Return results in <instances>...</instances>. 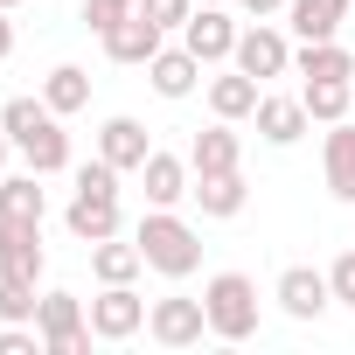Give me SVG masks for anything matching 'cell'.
Listing matches in <instances>:
<instances>
[{
	"label": "cell",
	"instance_id": "obj_20",
	"mask_svg": "<svg viewBox=\"0 0 355 355\" xmlns=\"http://www.w3.org/2000/svg\"><path fill=\"white\" fill-rule=\"evenodd\" d=\"M49 196H42V174H0V223H42Z\"/></svg>",
	"mask_w": 355,
	"mask_h": 355
},
{
	"label": "cell",
	"instance_id": "obj_25",
	"mask_svg": "<svg viewBox=\"0 0 355 355\" xmlns=\"http://www.w3.org/2000/svg\"><path fill=\"white\" fill-rule=\"evenodd\" d=\"M91 272H98V286H132V279L146 272V251L105 237V244H91Z\"/></svg>",
	"mask_w": 355,
	"mask_h": 355
},
{
	"label": "cell",
	"instance_id": "obj_31",
	"mask_svg": "<svg viewBox=\"0 0 355 355\" xmlns=\"http://www.w3.org/2000/svg\"><path fill=\"white\" fill-rule=\"evenodd\" d=\"M15 56V21H8V8H0V63Z\"/></svg>",
	"mask_w": 355,
	"mask_h": 355
},
{
	"label": "cell",
	"instance_id": "obj_2",
	"mask_svg": "<svg viewBox=\"0 0 355 355\" xmlns=\"http://www.w3.org/2000/svg\"><path fill=\"white\" fill-rule=\"evenodd\" d=\"M202 306H209V334L216 341H251L258 334V279L251 272H216L202 286Z\"/></svg>",
	"mask_w": 355,
	"mask_h": 355
},
{
	"label": "cell",
	"instance_id": "obj_21",
	"mask_svg": "<svg viewBox=\"0 0 355 355\" xmlns=\"http://www.w3.org/2000/svg\"><path fill=\"white\" fill-rule=\"evenodd\" d=\"M98 153L125 174V167H139V160L153 153V139H146V125H139V119H105V125H98Z\"/></svg>",
	"mask_w": 355,
	"mask_h": 355
},
{
	"label": "cell",
	"instance_id": "obj_5",
	"mask_svg": "<svg viewBox=\"0 0 355 355\" xmlns=\"http://www.w3.org/2000/svg\"><path fill=\"white\" fill-rule=\"evenodd\" d=\"M160 49H167V28H160V21H146L139 8H132V15H119V21L105 28V56H112V63H139V70H146Z\"/></svg>",
	"mask_w": 355,
	"mask_h": 355
},
{
	"label": "cell",
	"instance_id": "obj_15",
	"mask_svg": "<svg viewBox=\"0 0 355 355\" xmlns=\"http://www.w3.org/2000/svg\"><path fill=\"white\" fill-rule=\"evenodd\" d=\"M42 223H0V272L8 279H42Z\"/></svg>",
	"mask_w": 355,
	"mask_h": 355
},
{
	"label": "cell",
	"instance_id": "obj_23",
	"mask_svg": "<svg viewBox=\"0 0 355 355\" xmlns=\"http://www.w3.org/2000/svg\"><path fill=\"white\" fill-rule=\"evenodd\" d=\"M237 160H244V146H237L230 119H216L209 132H196V139H189V167H196V174H223V167H237Z\"/></svg>",
	"mask_w": 355,
	"mask_h": 355
},
{
	"label": "cell",
	"instance_id": "obj_29",
	"mask_svg": "<svg viewBox=\"0 0 355 355\" xmlns=\"http://www.w3.org/2000/svg\"><path fill=\"white\" fill-rule=\"evenodd\" d=\"M119 15H132V8H112V0H84V28H91V35H105Z\"/></svg>",
	"mask_w": 355,
	"mask_h": 355
},
{
	"label": "cell",
	"instance_id": "obj_14",
	"mask_svg": "<svg viewBox=\"0 0 355 355\" xmlns=\"http://www.w3.org/2000/svg\"><path fill=\"white\" fill-rule=\"evenodd\" d=\"M202 70H209V63H202L189 42H174V49H160V56L146 63V77H153V91H160V98H189V91L202 84Z\"/></svg>",
	"mask_w": 355,
	"mask_h": 355
},
{
	"label": "cell",
	"instance_id": "obj_33",
	"mask_svg": "<svg viewBox=\"0 0 355 355\" xmlns=\"http://www.w3.org/2000/svg\"><path fill=\"white\" fill-rule=\"evenodd\" d=\"M112 8H139V0H112Z\"/></svg>",
	"mask_w": 355,
	"mask_h": 355
},
{
	"label": "cell",
	"instance_id": "obj_32",
	"mask_svg": "<svg viewBox=\"0 0 355 355\" xmlns=\"http://www.w3.org/2000/svg\"><path fill=\"white\" fill-rule=\"evenodd\" d=\"M8 153H15V139H8V125H0V174H8Z\"/></svg>",
	"mask_w": 355,
	"mask_h": 355
},
{
	"label": "cell",
	"instance_id": "obj_11",
	"mask_svg": "<svg viewBox=\"0 0 355 355\" xmlns=\"http://www.w3.org/2000/svg\"><path fill=\"white\" fill-rule=\"evenodd\" d=\"M189 174H196L189 160H174V153H160V146H153V153L139 160V182H146V209H174V202H182V196L196 189Z\"/></svg>",
	"mask_w": 355,
	"mask_h": 355
},
{
	"label": "cell",
	"instance_id": "obj_35",
	"mask_svg": "<svg viewBox=\"0 0 355 355\" xmlns=\"http://www.w3.org/2000/svg\"><path fill=\"white\" fill-rule=\"evenodd\" d=\"M0 8H21V0H0Z\"/></svg>",
	"mask_w": 355,
	"mask_h": 355
},
{
	"label": "cell",
	"instance_id": "obj_3",
	"mask_svg": "<svg viewBox=\"0 0 355 355\" xmlns=\"http://www.w3.org/2000/svg\"><path fill=\"white\" fill-rule=\"evenodd\" d=\"M35 327H42L49 355H84V348L98 341V334H91V320H84V300H77V293H42Z\"/></svg>",
	"mask_w": 355,
	"mask_h": 355
},
{
	"label": "cell",
	"instance_id": "obj_10",
	"mask_svg": "<svg viewBox=\"0 0 355 355\" xmlns=\"http://www.w3.org/2000/svg\"><path fill=\"white\" fill-rule=\"evenodd\" d=\"M63 223H70L77 244H105V237H119V196H105V189H77L70 209H63Z\"/></svg>",
	"mask_w": 355,
	"mask_h": 355
},
{
	"label": "cell",
	"instance_id": "obj_7",
	"mask_svg": "<svg viewBox=\"0 0 355 355\" xmlns=\"http://www.w3.org/2000/svg\"><path fill=\"white\" fill-rule=\"evenodd\" d=\"M146 327V300L132 293V286H105L98 300H91V334L98 341H132Z\"/></svg>",
	"mask_w": 355,
	"mask_h": 355
},
{
	"label": "cell",
	"instance_id": "obj_1",
	"mask_svg": "<svg viewBox=\"0 0 355 355\" xmlns=\"http://www.w3.org/2000/svg\"><path fill=\"white\" fill-rule=\"evenodd\" d=\"M132 244L146 251V272H160V279H189V272L202 265V237H196V223H182L174 209H146L139 230H132Z\"/></svg>",
	"mask_w": 355,
	"mask_h": 355
},
{
	"label": "cell",
	"instance_id": "obj_12",
	"mask_svg": "<svg viewBox=\"0 0 355 355\" xmlns=\"http://www.w3.org/2000/svg\"><path fill=\"white\" fill-rule=\"evenodd\" d=\"M293 70H300L306 84H355V56L341 49V35H327V42H300V49H293Z\"/></svg>",
	"mask_w": 355,
	"mask_h": 355
},
{
	"label": "cell",
	"instance_id": "obj_22",
	"mask_svg": "<svg viewBox=\"0 0 355 355\" xmlns=\"http://www.w3.org/2000/svg\"><path fill=\"white\" fill-rule=\"evenodd\" d=\"M286 21H293L300 42H327L348 21V0H286Z\"/></svg>",
	"mask_w": 355,
	"mask_h": 355
},
{
	"label": "cell",
	"instance_id": "obj_27",
	"mask_svg": "<svg viewBox=\"0 0 355 355\" xmlns=\"http://www.w3.org/2000/svg\"><path fill=\"white\" fill-rule=\"evenodd\" d=\"M35 279H8L0 272V320H35Z\"/></svg>",
	"mask_w": 355,
	"mask_h": 355
},
{
	"label": "cell",
	"instance_id": "obj_30",
	"mask_svg": "<svg viewBox=\"0 0 355 355\" xmlns=\"http://www.w3.org/2000/svg\"><path fill=\"white\" fill-rule=\"evenodd\" d=\"M237 8H244L251 21H265V15H286V0H237Z\"/></svg>",
	"mask_w": 355,
	"mask_h": 355
},
{
	"label": "cell",
	"instance_id": "obj_26",
	"mask_svg": "<svg viewBox=\"0 0 355 355\" xmlns=\"http://www.w3.org/2000/svg\"><path fill=\"white\" fill-rule=\"evenodd\" d=\"M300 98H306V119L334 125V119H348V98H355V84H300Z\"/></svg>",
	"mask_w": 355,
	"mask_h": 355
},
{
	"label": "cell",
	"instance_id": "obj_13",
	"mask_svg": "<svg viewBox=\"0 0 355 355\" xmlns=\"http://www.w3.org/2000/svg\"><path fill=\"white\" fill-rule=\"evenodd\" d=\"M251 119H258V139H265V146H293V139H306V125H313V119H306V98H272V91L258 98Z\"/></svg>",
	"mask_w": 355,
	"mask_h": 355
},
{
	"label": "cell",
	"instance_id": "obj_16",
	"mask_svg": "<svg viewBox=\"0 0 355 355\" xmlns=\"http://www.w3.org/2000/svg\"><path fill=\"white\" fill-rule=\"evenodd\" d=\"M15 153H21L35 174H63V167H70V132H63V119L49 112L35 132H21V139H15Z\"/></svg>",
	"mask_w": 355,
	"mask_h": 355
},
{
	"label": "cell",
	"instance_id": "obj_6",
	"mask_svg": "<svg viewBox=\"0 0 355 355\" xmlns=\"http://www.w3.org/2000/svg\"><path fill=\"white\" fill-rule=\"evenodd\" d=\"M272 300H279L293 320H320V313L334 306V286H327V272H313V265H286L279 286H272Z\"/></svg>",
	"mask_w": 355,
	"mask_h": 355
},
{
	"label": "cell",
	"instance_id": "obj_24",
	"mask_svg": "<svg viewBox=\"0 0 355 355\" xmlns=\"http://www.w3.org/2000/svg\"><path fill=\"white\" fill-rule=\"evenodd\" d=\"M42 105H49L56 119L84 112V105H91V70H77V63H56V70L42 77Z\"/></svg>",
	"mask_w": 355,
	"mask_h": 355
},
{
	"label": "cell",
	"instance_id": "obj_17",
	"mask_svg": "<svg viewBox=\"0 0 355 355\" xmlns=\"http://www.w3.org/2000/svg\"><path fill=\"white\" fill-rule=\"evenodd\" d=\"M189 196H196L202 216H216V223L244 216V202H251V189H244V174H237V167H223V174H196V189H189Z\"/></svg>",
	"mask_w": 355,
	"mask_h": 355
},
{
	"label": "cell",
	"instance_id": "obj_18",
	"mask_svg": "<svg viewBox=\"0 0 355 355\" xmlns=\"http://www.w3.org/2000/svg\"><path fill=\"white\" fill-rule=\"evenodd\" d=\"M320 167H327V189H334L341 202H355V125H348V119L327 125V139H320Z\"/></svg>",
	"mask_w": 355,
	"mask_h": 355
},
{
	"label": "cell",
	"instance_id": "obj_28",
	"mask_svg": "<svg viewBox=\"0 0 355 355\" xmlns=\"http://www.w3.org/2000/svg\"><path fill=\"white\" fill-rule=\"evenodd\" d=\"M327 286H334V306H355V251H341L327 265Z\"/></svg>",
	"mask_w": 355,
	"mask_h": 355
},
{
	"label": "cell",
	"instance_id": "obj_19",
	"mask_svg": "<svg viewBox=\"0 0 355 355\" xmlns=\"http://www.w3.org/2000/svg\"><path fill=\"white\" fill-rule=\"evenodd\" d=\"M258 98H265V91H258V77H251V70H237V63H230L223 77H209V112H216V119H230V125H237V119H251V112H258Z\"/></svg>",
	"mask_w": 355,
	"mask_h": 355
},
{
	"label": "cell",
	"instance_id": "obj_8",
	"mask_svg": "<svg viewBox=\"0 0 355 355\" xmlns=\"http://www.w3.org/2000/svg\"><path fill=\"white\" fill-rule=\"evenodd\" d=\"M237 35H244V28H237L223 8H196V15L182 21V42H189L202 63H230V56H237Z\"/></svg>",
	"mask_w": 355,
	"mask_h": 355
},
{
	"label": "cell",
	"instance_id": "obj_34",
	"mask_svg": "<svg viewBox=\"0 0 355 355\" xmlns=\"http://www.w3.org/2000/svg\"><path fill=\"white\" fill-rule=\"evenodd\" d=\"M196 8H223V0H196Z\"/></svg>",
	"mask_w": 355,
	"mask_h": 355
},
{
	"label": "cell",
	"instance_id": "obj_4",
	"mask_svg": "<svg viewBox=\"0 0 355 355\" xmlns=\"http://www.w3.org/2000/svg\"><path fill=\"white\" fill-rule=\"evenodd\" d=\"M146 334H153L160 348H196V341L209 334V306L189 300V293H167V300L146 306Z\"/></svg>",
	"mask_w": 355,
	"mask_h": 355
},
{
	"label": "cell",
	"instance_id": "obj_9",
	"mask_svg": "<svg viewBox=\"0 0 355 355\" xmlns=\"http://www.w3.org/2000/svg\"><path fill=\"white\" fill-rule=\"evenodd\" d=\"M230 63H237V70H251V77L265 84V77H286V70H293V42H286L279 28H265V21H258V28H244V35H237V56H230Z\"/></svg>",
	"mask_w": 355,
	"mask_h": 355
}]
</instances>
